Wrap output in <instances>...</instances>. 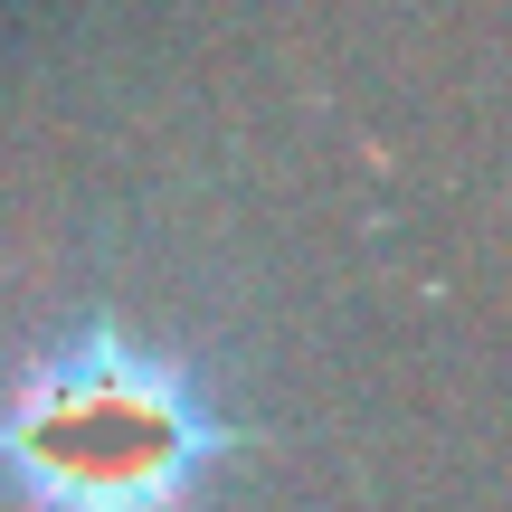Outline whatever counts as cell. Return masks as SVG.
<instances>
[{"instance_id":"1","label":"cell","mask_w":512,"mask_h":512,"mask_svg":"<svg viewBox=\"0 0 512 512\" xmlns=\"http://www.w3.org/2000/svg\"><path fill=\"white\" fill-rule=\"evenodd\" d=\"M238 427L171 351L86 323L0 389V494L19 512H190Z\"/></svg>"}]
</instances>
